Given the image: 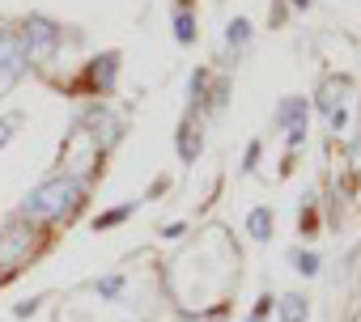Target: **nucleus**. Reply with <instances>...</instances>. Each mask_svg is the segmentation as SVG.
Returning <instances> with one entry per match:
<instances>
[{
  "mask_svg": "<svg viewBox=\"0 0 361 322\" xmlns=\"http://www.w3.org/2000/svg\"><path fill=\"white\" fill-rule=\"evenodd\" d=\"M77 200H81V183H77V179H68V174H56V179L39 183V187L26 195L22 217H26V221H51V217L73 212V208H77Z\"/></svg>",
  "mask_w": 361,
  "mask_h": 322,
  "instance_id": "obj_1",
  "label": "nucleus"
},
{
  "mask_svg": "<svg viewBox=\"0 0 361 322\" xmlns=\"http://www.w3.org/2000/svg\"><path fill=\"white\" fill-rule=\"evenodd\" d=\"M22 47H26L30 60L56 56V47H60V26L47 22V18H30V22H26V34H22Z\"/></svg>",
  "mask_w": 361,
  "mask_h": 322,
  "instance_id": "obj_2",
  "label": "nucleus"
},
{
  "mask_svg": "<svg viewBox=\"0 0 361 322\" xmlns=\"http://www.w3.org/2000/svg\"><path fill=\"white\" fill-rule=\"evenodd\" d=\"M26 68H30V56H26L22 39H18V34H9V30H0V85L18 81Z\"/></svg>",
  "mask_w": 361,
  "mask_h": 322,
  "instance_id": "obj_3",
  "label": "nucleus"
},
{
  "mask_svg": "<svg viewBox=\"0 0 361 322\" xmlns=\"http://www.w3.org/2000/svg\"><path fill=\"white\" fill-rule=\"evenodd\" d=\"M30 242H35V233H30L26 225H9L5 233H0V271L18 267V263L30 255Z\"/></svg>",
  "mask_w": 361,
  "mask_h": 322,
  "instance_id": "obj_4",
  "label": "nucleus"
},
{
  "mask_svg": "<svg viewBox=\"0 0 361 322\" xmlns=\"http://www.w3.org/2000/svg\"><path fill=\"white\" fill-rule=\"evenodd\" d=\"M276 123H285L289 144H302V136H306V102L302 98H285L281 110H276Z\"/></svg>",
  "mask_w": 361,
  "mask_h": 322,
  "instance_id": "obj_5",
  "label": "nucleus"
},
{
  "mask_svg": "<svg viewBox=\"0 0 361 322\" xmlns=\"http://www.w3.org/2000/svg\"><path fill=\"white\" fill-rule=\"evenodd\" d=\"M281 305V322H306V297H298V292H289V297H281L276 301Z\"/></svg>",
  "mask_w": 361,
  "mask_h": 322,
  "instance_id": "obj_6",
  "label": "nucleus"
},
{
  "mask_svg": "<svg viewBox=\"0 0 361 322\" xmlns=\"http://www.w3.org/2000/svg\"><path fill=\"white\" fill-rule=\"evenodd\" d=\"M226 43H230V51H243V47L251 43V22H247V18H234V22L226 26Z\"/></svg>",
  "mask_w": 361,
  "mask_h": 322,
  "instance_id": "obj_7",
  "label": "nucleus"
},
{
  "mask_svg": "<svg viewBox=\"0 0 361 322\" xmlns=\"http://www.w3.org/2000/svg\"><path fill=\"white\" fill-rule=\"evenodd\" d=\"M115 68H119V56L94 60V81H98V89H111V85H115Z\"/></svg>",
  "mask_w": 361,
  "mask_h": 322,
  "instance_id": "obj_8",
  "label": "nucleus"
},
{
  "mask_svg": "<svg viewBox=\"0 0 361 322\" xmlns=\"http://www.w3.org/2000/svg\"><path fill=\"white\" fill-rule=\"evenodd\" d=\"M247 233L264 242V238L272 233V212H268V208H251V217H247Z\"/></svg>",
  "mask_w": 361,
  "mask_h": 322,
  "instance_id": "obj_9",
  "label": "nucleus"
},
{
  "mask_svg": "<svg viewBox=\"0 0 361 322\" xmlns=\"http://www.w3.org/2000/svg\"><path fill=\"white\" fill-rule=\"evenodd\" d=\"M178 157H183V161H196L200 157V131L178 127Z\"/></svg>",
  "mask_w": 361,
  "mask_h": 322,
  "instance_id": "obj_10",
  "label": "nucleus"
},
{
  "mask_svg": "<svg viewBox=\"0 0 361 322\" xmlns=\"http://www.w3.org/2000/svg\"><path fill=\"white\" fill-rule=\"evenodd\" d=\"M174 39H178V43H196V22H192V13H174Z\"/></svg>",
  "mask_w": 361,
  "mask_h": 322,
  "instance_id": "obj_11",
  "label": "nucleus"
},
{
  "mask_svg": "<svg viewBox=\"0 0 361 322\" xmlns=\"http://www.w3.org/2000/svg\"><path fill=\"white\" fill-rule=\"evenodd\" d=\"M293 271L314 276V271H319V255H310V250H293Z\"/></svg>",
  "mask_w": 361,
  "mask_h": 322,
  "instance_id": "obj_12",
  "label": "nucleus"
},
{
  "mask_svg": "<svg viewBox=\"0 0 361 322\" xmlns=\"http://www.w3.org/2000/svg\"><path fill=\"white\" fill-rule=\"evenodd\" d=\"M136 212V204H123V208H115V212H106V217H98L94 221V229H111V225H119L123 217H132Z\"/></svg>",
  "mask_w": 361,
  "mask_h": 322,
  "instance_id": "obj_13",
  "label": "nucleus"
},
{
  "mask_svg": "<svg viewBox=\"0 0 361 322\" xmlns=\"http://www.w3.org/2000/svg\"><path fill=\"white\" fill-rule=\"evenodd\" d=\"M123 284H128L123 276H102L94 288H98V297H119V292H123Z\"/></svg>",
  "mask_w": 361,
  "mask_h": 322,
  "instance_id": "obj_14",
  "label": "nucleus"
},
{
  "mask_svg": "<svg viewBox=\"0 0 361 322\" xmlns=\"http://www.w3.org/2000/svg\"><path fill=\"white\" fill-rule=\"evenodd\" d=\"M13 127H18V115H9V119H0V148H5V144L13 140Z\"/></svg>",
  "mask_w": 361,
  "mask_h": 322,
  "instance_id": "obj_15",
  "label": "nucleus"
},
{
  "mask_svg": "<svg viewBox=\"0 0 361 322\" xmlns=\"http://www.w3.org/2000/svg\"><path fill=\"white\" fill-rule=\"evenodd\" d=\"M327 119H331V127H344V123H348V115H344V106H331V110H327Z\"/></svg>",
  "mask_w": 361,
  "mask_h": 322,
  "instance_id": "obj_16",
  "label": "nucleus"
},
{
  "mask_svg": "<svg viewBox=\"0 0 361 322\" xmlns=\"http://www.w3.org/2000/svg\"><path fill=\"white\" fill-rule=\"evenodd\" d=\"M35 309H39V297H30V301H22V305H18V309H13V314H18V318H30V314H35Z\"/></svg>",
  "mask_w": 361,
  "mask_h": 322,
  "instance_id": "obj_17",
  "label": "nucleus"
},
{
  "mask_svg": "<svg viewBox=\"0 0 361 322\" xmlns=\"http://www.w3.org/2000/svg\"><path fill=\"white\" fill-rule=\"evenodd\" d=\"M268 309H272V297H259V305H255L251 318H268Z\"/></svg>",
  "mask_w": 361,
  "mask_h": 322,
  "instance_id": "obj_18",
  "label": "nucleus"
},
{
  "mask_svg": "<svg viewBox=\"0 0 361 322\" xmlns=\"http://www.w3.org/2000/svg\"><path fill=\"white\" fill-rule=\"evenodd\" d=\"M255 157H259V144H247V166L243 170H255Z\"/></svg>",
  "mask_w": 361,
  "mask_h": 322,
  "instance_id": "obj_19",
  "label": "nucleus"
},
{
  "mask_svg": "<svg viewBox=\"0 0 361 322\" xmlns=\"http://www.w3.org/2000/svg\"><path fill=\"white\" fill-rule=\"evenodd\" d=\"M293 5H298V9H306V5H310V0H293Z\"/></svg>",
  "mask_w": 361,
  "mask_h": 322,
  "instance_id": "obj_20",
  "label": "nucleus"
},
{
  "mask_svg": "<svg viewBox=\"0 0 361 322\" xmlns=\"http://www.w3.org/2000/svg\"><path fill=\"white\" fill-rule=\"evenodd\" d=\"M247 322H264V318H247Z\"/></svg>",
  "mask_w": 361,
  "mask_h": 322,
  "instance_id": "obj_21",
  "label": "nucleus"
}]
</instances>
